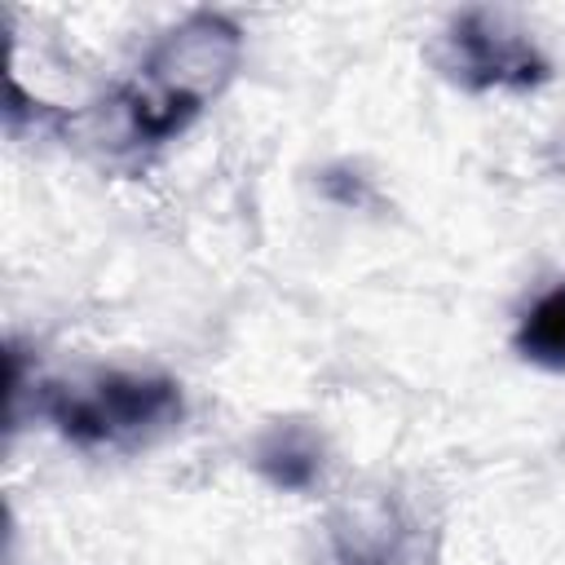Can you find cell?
Masks as SVG:
<instances>
[{
	"instance_id": "4",
	"label": "cell",
	"mask_w": 565,
	"mask_h": 565,
	"mask_svg": "<svg viewBox=\"0 0 565 565\" xmlns=\"http://www.w3.org/2000/svg\"><path fill=\"white\" fill-rule=\"evenodd\" d=\"M331 539L340 565H433L428 530L397 494L349 503Z\"/></svg>"
},
{
	"instance_id": "6",
	"label": "cell",
	"mask_w": 565,
	"mask_h": 565,
	"mask_svg": "<svg viewBox=\"0 0 565 565\" xmlns=\"http://www.w3.org/2000/svg\"><path fill=\"white\" fill-rule=\"evenodd\" d=\"M256 468L282 486V490H305L318 468H322V455H318V441L305 433V428H274L260 446H256Z\"/></svg>"
},
{
	"instance_id": "5",
	"label": "cell",
	"mask_w": 565,
	"mask_h": 565,
	"mask_svg": "<svg viewBox=\"0 0 565 565\" xmlns=\"http://www.w3.org/2000/svg\"><path fill=\"white\" fill-rule=\"evenodd\" d=\"M516 353L534 366L565 371V278L525 309L516 327Z\"/></svg>"
},
{
	"instance_id": "2",
	"label": "cell",
	"mask_w": 565,
	"mask_h": 565,
	"mask_svg": "<svg viewBox=\"0 0 565 565\" xmlns=\"http://www.w3.org/2000/svg\"><path fill=\"white\" fill-rule=\"evenodd\" d=\"M44 415L75 446H137L181 415V393L168 375L97 371L71 384H53Z\"/></svg>"
},
{
	"instance_id": "1",
	"label": "cell",
	"mask_w": 565,
	"mask_h": 565,
	"mask_svg": "<svg viewBox=\"0 0 565 565\" xmlns=\"http://www.w3.org/2000/svg\"><path fill=\"white\" fill-rule=\"evenodd\" d=\"M243 35L221 13H190L141 62L110 102L115 146H159L177 137L234 75Z\"/></svg>"
},
{
	"instance_id": "3",
	"label": "cell",
	"mask_w": 565,
	"mask_h": 565,
	"mask_svg": "<svg viewBox=\"0 0 565 565\" xmlns=\"http://www.w3.org/2000/svg\"><path fill=\"white\" fill-rule=\"evenodd\" d=\"M441 66L468 88H534L547 79V57L508 13L468 9L446 31Z\"/></svg>"
}]
</instances>
